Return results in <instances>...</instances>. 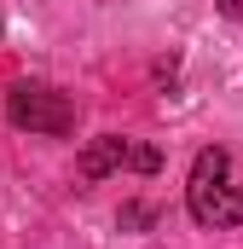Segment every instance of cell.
I'll return each mask as SVG.
<instances>
[{
	"label": "cell",
	"mask_w": 243,
	"mask_h": 249,
	"mask_svg": "<svg viewBox=\"0 0 243 249\" xmlns=\"http://www.w3.org/2000/svg\"><path fill=\"white\" fill-rule=\"evenodd\" d=\"M6 116L12 127H29V133H47V139H58L75 127V105L52 93V87H35V81H17L12 93H6Z\"/></svg>",
	"instance_id": "cell-1"
},
{
	"label": "cell",
	"mask_w": 243,
	"mask_h": 249,
	"mask_svg": "<svg viewBox=\"0 0 243 249\" xmlns=\"http://www.w3.org/2000/svg\"><path fill=\"white\" fill-rule=\"evenodd\" d=\"M185 209H191L197 226H214V232L243 226V186H232L226 174H214V180H191V186H185Z\"/></svg>",
	"instance_id": "cell-2"
},
{
	"label": "cell",
	"mask_w": 243,
	"mask_h": 249,
	"mask_svg": "<svg viewBox=\"0 0 243 249\" xmlns=\"http://www.w3.org/2000/svg\"><path fill=\"white\" fill-rule=\"evenodd\" d=\"M116 168H133V145L122 139V133H99L87 151H81V162H75V174L93 186V180H104V174H116Z\"/></svg>",
	"instance_id": "cell-3"
},
{
	"label": "cell",
	"mask_w": 243,
	"mask_h": 249,
	"mask_svg": "<svg viewBox=\"0 0 243 249\" xmlns=\"http://www.w3.org/2000/svg\"><path fill=\"white\" fill-rule=\"evenodd\" d=\"M226 168H232V157H226V151H197L191 180H214V174H226Z\"/></svg>",
	"instance_id": "cell-4"
},
{
	"label": "cell",
	"mask_w": 243,
	"mask_h": 249,
	"mask_svg": "<svg viewBox=\"0 0 243 249\" xmlns=\"http://www.w3.org/2000/svg\"><path fill=\"white\" fill-rule=\"evenodd\" d=\"M156 162H162V157H156L151 145H133V168H139V174H156Z\"/></svg>",
	"instance_id": "cell-5"
},
{
	"label": "cell",
	"mask_w": 243,
	"mask_h": 249,
	"mask_svg": "<svg viewBox=\"0 0 243 249\" xmlns=\"http://www.w3.org/2000/svg\"><path fill=\"white\" fill-rule=\"evenodd\" d=\"M220 12L226 18H243V0H220Z\"/></svg>",
	"instance_id": "cell-6"
}]
</instances>
